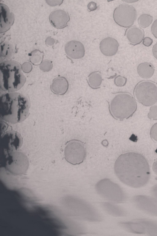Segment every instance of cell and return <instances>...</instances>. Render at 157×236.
Segmentation results:
<instances>
[{"label": "cell", "instance_id": "cell-32", "mask_svg": "<svg viewBox=\"0 0 157 236\" xmlns=\"http://www.w3.org/2000/svg\"><path fill=\"white\" fill-rule=\"evenodd\" d=\"M152 52L154 57L157 59V42L153 47Z\"/></svg>", "mask_w": 157, "mask_h": 236}, {"label": "cell", "instance_id": "cell-8", "mask_svg": "<svg viewBox=\"0 0 157 236\" xmlns=\"http://www.w3.org/2000/svg\"><path fill=\"white\" fill-rule=\"evenodd\" d=\"M113 18L118 25L124 27L131 26L134 23L137 17L136 11L132 5L123 4L114 10Z\"/></svg>", "mask_w": 157, "mask_h": 236}, {"label": "cell", "instance_id": "cell-28", "mask_svg": "<svg viewBox=\"0 0 157 236\" xmlns=\"http://www.w3.org/2000/svg\"><path fill=\"white\" fill-rule=\"evenodd\" d=\"M21 67L23 71L26 73L30 72L32 69L31 65L29 63H25L23 64Z\"/></svg>", "mask_w": 157, "mask_h": 236}, {"label": "cell", "instance_id": "cell-11", "mask_svg": "<svg viewBox=\"0 0 157 236\" xmlns=\"http://www.w3.org/2000/svg\"><path fill=\"white\" fill-rule=\"evenodd\" d=\"M65 51L67 55L73 59H79L83 57L85 53L83 44L78 41H70L65 44Z\"/></svg>", "mask_w": 157, "mask_h": 236}, {"label": "cell", "instance_id": "cell-9", "mask_svg": "<svg viewBox=\"0 0 157 236\" xmlns=\"http://www.w3.org/2000/svg\"><path fill=\"white\" fill-rule=\"evenodd\" d=\"M2 148L7 153L17 151L21 147L22 140L21 135L15 131H8L1 138Z\"/></svg>", "mask_w": 157, "mask_h": 236}, {"label": "cell", "instance_id": "cell-35", "mask_svg": "<svg viewBox=\"0 0 157 236\" xmlns=\"http://www.w3.org/2000/svg\"><path fill=\"white\" fill-rule=\"evenodd\" d=\"M123 1L127 3H132L136 2L138 1V0H124Z\"/></svg>", "mask_w": 157, "mask_h": 236}, {"label": "cell", "instance_id": "cell-12", "mask_svg": "<svg viewBox=\"0 0 157 236\" xmlns=\"http://www.w3.org/2000/svg\"><path fill=\"white\" fill-rule=\"evenodd\" d=\"M51 24L54 27L62 29L67 26L70 20L69 15L66 11L62 10H57L53 11L49 17Z\"/></svg>", "mask_w": 157, "mask_h": 236}, {"label": "cell", "instance_id": "cell-20", "mask_svg": "<svg viewBox=\"0 0 157 236\" xmlns=\"http://www.w3.org/2000/svg\"><path fill=\"white\" fill-rule=\"evenodd\" d=\"M13 52L12 45L6 42H3L0 44V56L5 58H8L12 55Z\"/></svg>", "mask_w": 157, "mask_h": 236}, {"label": "cell", "instance_id": "cell-16", "mask_svg": "<svg viewBox=\"0 0 157 236\" xmlns=\"http://www.w3.org/2000/svg\"><path fill=\"white\" fill-rule=\"evenodd\" d=\"M68 86V83L67 79L64 77H59L53 80L51 88L54 93L63 95L67 91Z\"/></svg>", "mask_w": 157, "mask_h": 236}, {"label": "cell", "instance_id": "cell-4", "mask_svg": "<svg viewBox=\"0 0 157 236\" xmlns=\"http://www.w3.org/2000/svg\"><path fill=\"white\" fill-rule=\"evenodd\" d=\"M108 104L111 115L117 120H123L131 117L137 108L135 98L130 93L126 92L117 93Z\"/></svg>", "mask_w": 157, "mask_h": 236}, {"label": "cell", "instance_id": "cell-24", "mask_svg": "<svg viewBox=\"0 0 157 236\" xmlns=\"http://www.w3.org/2000/svg\"><path fill=\"white\" fill-rule=\"evenodd\" d=\"M52 67L51 62L47 60L42 61L40 65V68L41 70L44 72H48L50 70Z\"/></svg>", "mask_w": 157, "mask_h": 236}, {"label": "cell", "instance_id": "cell-22", "mask_svg": "<svg viewBox=\"0 0 157 236\" xmlns=\"http://www.w3.org/2000/svg\"><path fill=\"white\" fill-rule=\"evenodd\" d=\"M30 60L34 64H38L41 63L43 54L42 52L38 50H35L31 53Z\"/></svg>", "mask_w": 157, "mask_h": 236}, {"label": "cell", "instance_id": "cell-23", "mask_svg": "<svg viewBox=\"0 0 157 236\" xmlns=\"http://www.w3.org/2000/svg\"><path fill=\"white\" fill-rule=\"evenodd\" d=\"M127 79L124 76L120 75L116 77L114 79V83L118 87H123L126 84Z\"/></svg>", "mask_w": 157, "mask_h": 236}, {"label": "cell", "instance_id": "cell-5", "mask_svg": "<svg viewBox=\"0 0 157 236\" xmlns=\"http://www.w3.org/2000/svg\"><path fill=\"white\" fill-rule=\"evenodd\" d=\"M135 100L143 105L149 106L157 102V83L150 80H143L135 86L133 92Z\"/></svg>", "mask_w": 157, "mask_h": 236}, {"label": "cell", "instance_id": "cell-13", "mask_svg": "<svg viewBox=\"0 0 157 236\" xmlns=\"http://www.w3.org/2000/svg\"><path fill=\"white\" fill-rule=\"evenodd\" d=\"M1 33L5 32L9 30L12 25L14 21V16L12 13L6 5L0 4Z\"/></svg>", "mask_w": 157, "mask_h": 236}, {"label": "cell", "instance_id": "cell-2", "mask_svg": "<svg viewBox=\"0 0 157 236\" xmlns=\"http://www.w3.org/2000/svg\"><path fill=\"white\" fill-rule=\"evenodd\" d=\"M29 103L23 94L15 92H8L0 98V113L5 121L12 124L21 122L28 116Z\"/></svg>", "mask_w": 157, "mask_h": 236}, {"label": "cell", "instance_id": "cell-6", "mask_svg": "<svg viewBox=\"0 0 157 236\" xmlns=\"http://www.w3.org/2000/svg\"><path fill=\"white\" fill-rule=\"evenodd\" d=\"M6 168L10 173L16 175L22 174L27 171L29 161L23 152L16 151L8 153L4 159Z\"/></svg>", "mask_w": 157, "mask_h": 236}, {"label": "cell", "instance_id": "cell-34", "mask_svg": "<svg viewBox=\"0 0 157 236\" xmlns=\"http://www.w3.org/2000/svg\"><path fill=\"white\" fill-rule=\"evenodd\" d=\"M153 169L155 173L157 175V159L153 164Z\"/></svg>", "mask_w": 157, "mask_h": 236}, {"label": "cell", "instance_id": "cell-15", "mask_svg": "<svg viewBox=\"0 0 157 236\" xmlns=\"http://www.w3.org/2000/svg\"><path fill=\"white\" fill-rule=\"evenodd\" d=\"M125 35L130 44L135 45L139 44L143 40L144 33L141 28L136 26H132L126 29Z\"/></svg>", "mask_w": 157, "mask_h": 236}, {"label": "cell", "instance_id": "cell-3", "mask_svg": "<svg viewBox=\"0 0 157 236\" xmlns=\"http://www.w3.org/2000/svg\"><path fill=\"white\" fill-rule=\"evenodd\" d=\"M18 62L13 61L3 62L0 65V87L8 92H14L24 85L26 78Z\"/></svg>", "mask_w": 157, "mask_h": 236}, {"label": "cell", "instance_id": "cell-7", "mask_svg": "<svg viewBox=\"0 0 157 236\" xmlns=\"http://www.w3.org/2000/svg\"><path fill=\"white\" fill-rule=\"evenodd\" d=\"M86 149L83 142L73 140L66 144L64 150L66 160L73 165L79 164L83 162L86 156Z\"/></svg>", "mask_w": 157, "mask_h": 236}, {"label": "cell", "instance_id": "cell-29", "mask_svg": "<svg viewBox=\"0 0 157 236\" xmlns=\"http://www.w3.org/2000/svg\"><path fill=\"white\" fill-rule=\"evenodd\" d=\"M152 43V40L149 37H145L143 40V44L146 46H150Z\"/></svg>", "mask_w": 157, "mask_h": 236}, {"label": "cell", "instance_id": "cell-30", "mask_svg": "<svg viewBox=\"0 0 157 236\" xmlns=\"http://www.w3.org/2000/svg\"><path fill=\"white\" fill-rule=\"evenodd\" d=\"M87 6L90 11L94 10L97 8L96 3L94 2H91L89 3Z\"/></svg>", "mask_w": 157, "mask_h": 236}, {"label": "cell", "instance_id": "cell-10", "mask_svg": "<svg viewBox=\"0 0 157 236\" xmlns=\"http://www.w3.org/2000/svg\"><path fill=\"white\" fill-rule=\"evenodd\" d=\"M133 201L140 209L150 214L157 216V200L144 195H137Z\"/></svg>", "mask_w": 157, "mask_h": 236}, {"label": "cell", "instance_id": "cell-27", "mask_svg": "<svg viewBox=\"0 0 157 236\" xmlns=\"http://www.w3.org/2000/svg\"><path fill=\"white\" fill-rule=\"evenodd\" d=\"M151 31L154 36L157 38V19L151 25Z\"/></svg>", "mask_w": 157, "mask_h": 236}, {"label": "cell", "instance_id": "cell-1", "mask_svg": "<svg viewBox=\"0 0 157 236\" xmlns=\"http://www.w3.org/2000/svg\"><path fill=\"white\" fill-rule=\"evenodd\" d=\"M115 173L122 183L138 188L146 184L150 177V169L145 158L141 154L128 152L121 155L114 165Z\"/></svg>", "mask_w": 157, "mask_h": 236}, {"label": "cell", "instance_id": "cell-25", "mask_svg": "<svg viewBox=\"0 0 157 236\" xmlns=\"http://www.w3.org/2000/svg\"><path fill=\"white\" fill-rule=\"evenodd\" d=\"M147 116L150 119L157 120V106L154 105L150 108Z\"/></svg>", "mask_w": 157, "mask_h": 236}, {"label": "cell", "instance_id": "cell-14", "mask_svg": "<svg viewBox=\"0 0 157 236\" xmlns=\"http://www.w3.org/2000/svg\"><path fill=\"white\" fill-rule=\"evenodd\" d=\"M119 43L115 39L108 37L103 39L99 44V48L101 53L106 56H112L117 52Z\"/></svg>", "mask_w": 157, "mask_h": 236}, {"label": "cell", "instance_id": "cell-31", "mask_svg": "<svg viewBox=\"0 0 157 236\" xmlns=\"http://www.w3.org/2000/svg\"><path fill=\"white\" fill-rule=\"evenodd\" d=\"M47 3L49 5L51 6H56L57 5H59L61 4L63 1H59V0H57V1H51V0H48L46 1Z\"/></svg>", "mask_w": 157, "mask_h": 236}, {"label": "cell", "instance_id": "cell-18", "mask_svg": "<svg viewBox=\"0 0 157 236\" xmlns=\"http://www.w3.org/2000/svg\"><path fill=\"white\" fill-rule=\"evenodd\" d=\"M102 77L101 73L98 71L90 73L87 78V82L89 86L94 89L99 88L102 82Z\"/></svg>", "mask_w": 157, "mask_h": 236}, {"label": "cell", "instance_id": "cell-17", "mask_svg": "<svg viewBox=\"0 0 157 236\" xmlns=\"http://www.w3.org/2000/svg\"><path fill=\"white\" fill-rule=\"evenodd\" d=\"M155 71L154 66L150 63L143 62L140 64L137 68L139 76L144 79H148L153 75Z\"/></svg>", "mask_w": 157, "mask_h": 236}, {"label": "cell", "instance_id": "cell-26", "mask_svg": "<svg viewBox=\"0 0 157 236\" xmlns=\"http://www.w3.org/2000/svg\"><path fill=\"white\" fill-rule=\"evenodd\" d=\"M150 134L151 138L157 141V123L154 124L152 127Z\"/></svg>", "mask_w": 157, "mask_h": 236}, {"label": "cell", "instance_id": "cell-33", "mask_svg": "<svg viewBox=\"0 0 157 236\" xmlns=\"http://www.w3.org/2000/svg\"><path fill=\"white\" fill-rule=\"evenodd\" d=\"M152 193L157 200V185H155L152 188Z\"/></svg>", "mask_w": 157, "mask_h": 236}, {"label": "cell", "instance_id": "cell-19", "mask_svg": "<svg viewBox=\"0 0 157 236\" xmlns=\"http://www.w3.org/2000/svg\"><path fill=\"white\" fill-rule=\"evenodd\" d=\"M126 225L127 229L132 233L139 234L146 233L145 226L140 221L127 223Z\"/></svg>", "mask_w": 157, "mask_h": 236}, {"label": "cell", "instance_id": "cell-21", "mask_svg": "<svg viewBox=\"0 0 157 236\" xmlns=\"http://www.w3.org/2000/svg\"><path fill=\"white\" fill-rule=\"evenodd\" d=\"M153 17L149 14H144L139 16L138 19V23L141 27L143 28L148 27L152 23Z\"/></svg>", "mask_w": 157, "mask_h": 236}]
</instances>
